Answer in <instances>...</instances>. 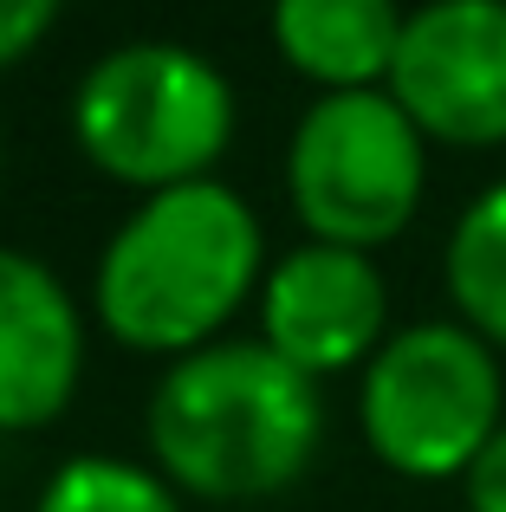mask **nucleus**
I'll list each match as a JSON object with an SVG mask.
<instances>
[{"label":"nucleus","instance_id":"f257e3e1","mask_svg":"<svg viewBox=\"0 0 506 512\" xmlns=\"http://www.w3.org/2000/svg\"><path fill=\"white\" fill-rule=\"evenodd\" d=\"M318 383L266 338H215L163 370L150 396L156 474L202 500H266L312 467Z\"/></svg>","mask_w":506,"mask_h":512},{"label":"nucleus","instance_id":"f03ea898","mask_svg":"<svg viewBox=\"0 0 506 512\" xmlns=\"http://www.w3.org/2000/svg\"><path fill=\"white\" fill-rule=\"evenodd\" d=\"M260 253V221L228 182H182L143 195V208L104 240L91 299L117 344L189 357L241 312Z\"/></svg>","mask_w":506,"mask_h":512},{"label":"nucleus","instance_id":"7ed1b4c3","mask_svg":"<svg viewBox=\"0 0 506 512\" xmlns=\"http://www.w3.org/2000/svg\"><path fill=\"white\" fill-rule=\"evenodd\" d=\"M72 137L111 182L163 195L208 182L234 137V85L176 39H130L91 59L72 91Z\"/></svg>","mask_w":506,"mask_h":512},{"label":"nucleus","instance_id":"20e7f679","mask_svg":"<svg viewBox=\"0 0 506 512\" xmlns=\"http://www.w3.org/2000/svg\"><path fill=\"white\" fill-rule=\"evenodd\" d=\"M506 389L494 344L468 325H409L364 363L357 415L383 467L409 480L468 474L474 454L506 428Z\"/></svg>","mask_w":506,"mask_h":512},{"label":"nucleus","instance_id":"39448f33","mask_svg":"<svg viewBox=\"0 0 506 512\" xmlns=\"http://www.w3.org/2000/svg\"><path fill=\"white\" fill-rule=\"evenodd\" d=\"M422 130L390 91H325L299 117L286 150V188L312 240L331 247H383L422 208L429 156Z\"/></svg>","mask_w":506,"mask_h":512},{"label":"nucleus","instance_id":"423d86ee","mask_svg":"<svg viewBox=\"0 0 506 512\" xmlns=\"http://www.w3.org/2000/svg\"><path fill=\"white\" fill-rule=\"evenodd\" d=\"M383 91L422 137L461 150L506 143V0H422Z\"/></svg>","mask_w":506,"mask_h":512},{"label":"nucleus","instance_id":"0eeeda50","mask_svg":"<svg viewBox=\"0 0 506 512\" xmlns=\"http://www.w3.org/2000/svg\"><path fill=\"white\" fill-rule=\"evenodd\" d=\"M383 318H390V292L370 253L331 240L292 247L260 286V338L312 383L377 357Z\"/></svg>","mask_w":506,"mask_h":512},{"label":"nucleus","instance_id":"6e6552de","mask_svg":"<svg viewBox=\"0 0 506 512\" xmlns=\"http://www.w3.org/2000/svg\"><path fill=\"white\" fill-rule=\"evenodd\" d=\"M85 325L46 260L0 247V428H46L72 402Z\"/></svg>","mask_w":506,"mask_h":512},{"label":"nucleus","instance_id":"1a4fd4ad","mask_svg":"<svg viewBox=\"0 0 506 512\" xmlns=\"http://www.w3.org/2000/svg\"><path fill=\"white\" fill-rule=\"evenodd\" d=\"M403 20L396 0H273V46L325 91H377L390 85Z\"/></svg>","mask_w":506,"mask_h":512},{"label":"nucleus","instance_id":"9d476101","mask_svg":"<svg viewBox=\"0 0 506 512\" xmlns=\"http://www.w3.org/2000/svg\"><path fill=\"white\" fill-rule=\"evenodd\" d=\"M448 292L468 331L506 344V182L481 188L448 234Z\"/></svg>","mask_w":506,"mask_h":512},{"label":"nucleus","instance_id":"9b49d317","mask_svg":"<svg viewBox=\"0 0 506 512\" xmlns=\"http://www.w3.org/2000/svg\"><path fill=\"white\" fill-rule=\"evenodd\" d=\"M33 512H182V506L156 467L117 461V454H72L46 480Z\"/></svg>","mask_w":506,"mask_h":512},{"label":"nucleus","instance_id":"f8f14e48","mask_svg":"<svg viewBox=\"0 0 506 512\" xmlns=\"http://www.w3.org/2000/svg\"><path fill=\"white\" fill-rule=\"evenodd\" d=\"M65 0H0V65H20L52 33Z\"/></svg>","mask_w":506,"mask_h":512},{"label":"nucleus","instance_id":"ddd939ff","mask_svg":"<svg viewBox=\"0 0 506 512\" xmlns=\"http://www.w3.org/2000/svg\"><path fill=\"white\" fill-rule=\"evenodd\" d=\"M468 487V512H506V428L474 454V467L461 474Z\"/></svg>","mask_w":506,"mask_h":512}]
</instances>
